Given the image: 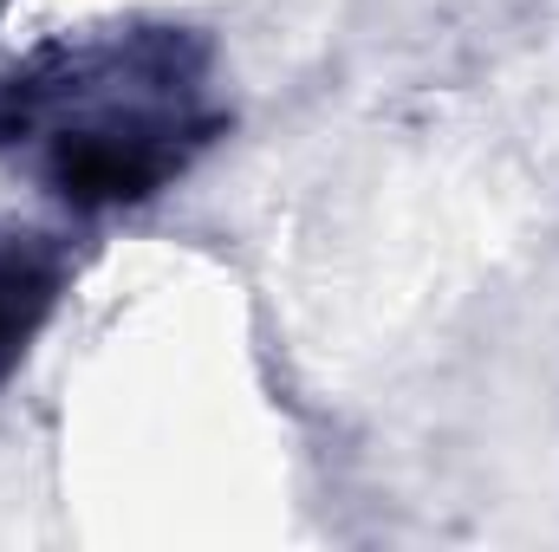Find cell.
Wrapping results in <instances>:
<instances>
[{
	"label": "cell",
	"instance_id": "obj_1",
	"mask_svg": "<svg viewBox=\"0 0 559 552\" xmlns=\"http://www.w3.org/2000/svg\"><path fill=\"white\" fill-rule=\"evenodd\" d=\"M202 59L176 33L66 46L0 79V143L33 149L72 208H131L209 137Z\"/></svg>",
	"mask_w": 559,
	"mask_h": 552
},
{
	"label": "cell",
	"instance_id": "obj_2",
	"mask_svg": "<svg viewBox=\"0 0 559 552\" xmlns=\"http://www.w3.org/2000/svg\"><path fill=\"white\" fill-rule=\"evenodd\" d=\"M66 292V254L39 228L0 221V384L20 371L26 345L46 332L52 305Z\"/></svg>",
	"mask_w": 559,
	"mask_h": 552
}]
</instances>
